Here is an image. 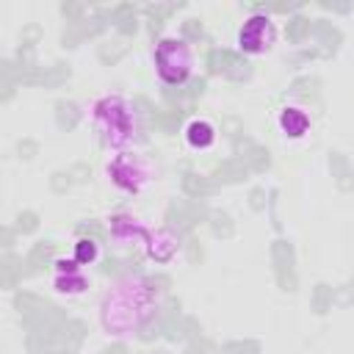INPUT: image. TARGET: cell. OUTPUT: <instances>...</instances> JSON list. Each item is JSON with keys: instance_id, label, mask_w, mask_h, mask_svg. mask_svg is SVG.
Instances as JSON below:
<instances>
[{"instance_id": "8992f818", "label": "cell", "mask_w": 354, "mask_h": 354, "mask_svg": "<svg viewBox=\"0 0 354 354\" xmlns=\"http://www.w3.org/2000/svg\"><path fill=\"white\" fill-rule=\"evenodd\" d=\"M53 290L61 293V296H80L86 293L88 288V277L83 271V266L75 260V257H58L53 263Z\"/></svg>"}, {"instance_id": "9c48e42d", "label": "cell", "mask_w": 354, "mask_h": 354, "mask_svg": "<svg viewBox=\"0 0 354 354\" xmlns=\"http://www.w3.org/2000/svg\"><path fill=\"white\" fill-rule=\"evenodd\" d=\"M177 249H180V238H177L171 230H166V227H160V230H149V238H147V254H149L152 260H158V263H169V260L177 254Z\"/></svg>"}, {"instance_id": "52a82bcc", "label": "cell", "mask_w": 354, "mask_h": 354, "mask_svg": "<svg viewBox=\"0 0 354 354\" xmlns=\"http://www.w3.org/2000/svg\"><path fill=\"white\" fill-rule=\"evenodd\" d=\"M108 232L116 243L130 246V243H147L149 230L130 213H116L113 218H108Z\"/></svg>"}, {"instance_id": "8fae6325", "label": "cell", "mask_w": 354, "mask_h": 354, "mask_svg": "<svg viewBox=\"0 0 354 354\" xmlns=\"http://www.w3.org/2000/svg\"><path fill=\"white\" fill-rule=\"evenodd\" d=\"M72 257H75L80 266H91V263L100 257V246H97V241H91V238H80V241L75 243Z\"/></svg>"}, {"instance_id": "5b68a950", "label": "cell", "mask_w": 354, "mask_h": 354, "mask_svg": "<svg viewBox=\"0 0 354 354\" xmlns=\"http://www.w3.org/2000/svg\"><path fill=\"white\" fill-rule=\"evenodd\" d=\"M277 44V25L268 14L254 11L238 28V50L246 55H263Z\"/></svg>"}, {"instance_id": "7a4b0ae2", "label": "cell", "mask_w": 354, "mask_h": 354, "mask_svg": "<svg viewBox=\"0 0 354 354\" xmlns=\"http://www.w3.org/2000/svg\"><path fill=\"white\" fill-rule=\"evenodd\" d=\"M91 124L100 133L102 144L119 152H127L141 133V122L136 113V105L122 94H102L88 108Z\"/></svg>"}, {"instance_id": "30bf717a", "label": "cell", "mask_w": 354, "mask_h": 354, "mask_svg": "<svg viewBox=\"0 0 354 354\" xmlns=\"http://www.w3.org/2000/svg\"><path fill=\"white\" fill-rule=\"evenodd\" d=\"M277 124L288 138H304L310 133V116L299 105H285L277 116Z\"/></svg>"}, {"instance_id": "277c9868", "label": "cell", "mask_w": 354, "mask_h": 354, "mask_svg": "<svg viewBox=\"0 0 354 354\" xmlns=\"http://www.w3.org/2000/svg\"><path fill=\"white\" fill-rule=\"evenodd\" d=\"M108 177H111V183L119 191H124V194H141L149 185V180H152V166H149V160H144L141 155H136V152L127 149V152H119V155L111 158Z\"/></svg>"}, {"instance_id": "ba28073f", "label": "cell", "mask_w": 354, "mask_h": 354, "mask_svg": "<svg viewBox=\"0 0 354 354\" xmlns=\"http://www.w3.org/2000/svg\"><path fill=\"white\" fill-rule=\"evenodd\" d=\"M183 138H185V144H188L191 149H210V147L216 144V138H218V130H216V124H213L210 119L194 116V119L185 122Z\"/></svg>"}, {"instance_id": "6da1fadb", "label": "cell", "mask_w": 354, "mask_h": 354, "mask_svg": "<svg viewBox=\"0 0 354 354\" xmlns=\"http://www.w3.org/2000/svg\"><path fill=\"white\" fill-rule=\"evenodd\" d=\"M158 310L155 288L141 277L119 279L100 304V324L108 337H133Z\"/></svg>"}, {"instance_id": "3957f363", "label": "cell", "mask_w": 354, "mask_h": 354, "mask_svg": "<svg viewBox=\"0 0 354 354\" xmlns=\"http://www.w3.org/2000/svg\"><path fill=\"white\" fill-rule=\"evenodd\" d=\"M155 72L166 86H183L194 72V50L180 36H163L152 50Z\"/></svg>"}]
</instances>
